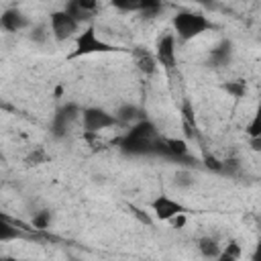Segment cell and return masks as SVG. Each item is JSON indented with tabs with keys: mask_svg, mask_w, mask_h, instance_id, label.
Segmentation results:
<instances>
[{
	"mask_svg": "<svg viewBox=\"0 0 261 261\" xmlns=\"http://www.w3.org/2000/svg\"><path fill=\"white\" fill-rule=\"evenodd\" d=\"M118 145L133 155H143V153H151L157 151L159 145V133L155 128V124L151 120L141 118L139 122L130 124V128L118 139Z\"/></svg>",
	"mask_w": 261,
	"mask_h": 261,
	"instance_id": "6da1fadb",
	"label": "cell"
},
{
	"mask_svg": "<svg viewBox=\"0 0 261 261\" xmlns=\"http://www.w3.org/2000/svg\"><path fill=\"white\" fill-rule=\"evenodd\" d=\"M171 27H173L175 39L192 41V39L204 35L206 31H210L212 29V22L202 12H196V10H179L171 18Z\"/></svg>",
	"mask_w": 261,
	"mask_h": 261,
	"instance_id": "7a4b0ae2",
	"label": "cell"
},
{
	"mask_svg": "<svg viewBox=\"0 0 261 261\" xmlns=\"http://www.w3.org/2000/svg\"><path fill=\"white\" fill-rule=\"evenodd\" d=\"M75 49L71 53V57H82V55H94V53H110V51H118L116 45L104 41L98 33L94 24L84 27L77 35H75Z\"/></svg>",
	"mask_w": 261,
	"mask_h": 261,
	"instance_id": "3957f363",
	"label": "cell"
},
{
	"mask_svg": "<svg viewBox=\"0 0 261 261\" xmlns=\"http://www.w3.org/2000/svg\"><path fill=\"white\" fill-rule=\"evenodd\" d=\"M80 122H82V128H84L86 135H100L108 128L120 126L112 112H108L104 108H98V106L84 108L80 112Z\"/></svg>",
	"mask_w": 261,
	"mask_h": 261,
	"instance_id": "277c9868",
	"label": "cell"
},
{
	"mask_svg": "<svg viewBox=\"0 0 261 261\" xmlns=\"http://www.w3.org/2000/svg\"><path fill=\"white\" fill-rule=\"evenodd\" d=\"M157 65L163 67L167 73L177 69V39L173 33H165L157 39L155 51H153Z\"/></svg>",
	"mask_w": 261,
	"mask_h": 261,
	"instance_id": "5b68a950",
	"label": "cell"
},
{
	"mask_svg": "<svg viewBox=\"0 0 261 261\" xmlns=\"http://www.w3.org/2000/svg\"><path fill=\"white\" fill-rule=\"evenodd\" d=\"M49 31H51V37L57 39V41H65V39H75V35L82 31V24L77 20H73L63 8L61 10H55L51 12L49 16Z\"/></svg>",
	"mask_w": 261,
	"mask_h": 261,
	"instance_id": "8992f818",
	"label": "cell"
},
{
	"mask_svg": "<svg viewBox=\"0 0 261 261\" xmlns=\"http://www.w3.org/2000/svg\"><path fill=\"white\" fill-rule=\"evenodd\" d=\"M149 210H151V214H153L157 220L169 222L173 216L186 212V206H184L179 200L161 194V196H157V198H153V200L149 202Z\"/></svg>",
	"mask_w": 261,
	"mask_h": 261,
	"instance_id": "52a82bcc",
	"label": "cell"
},
{
	"mask_svg": "<svg viewBox=\"0 0 261 261\" xmlns=\"http://www.w3.org/2000/svg\"><path fill=\"white\" fill-rule=\"evenodd\" d=\"M157 151H165L167 155L177 157V159L190 157V145L186 139H179V137H159Z\"/></svg>",
	"mask_w": 261,
	"mask_h": 261,
	"instance_id": "ba28073f",
	"label": "cell"
},
{
	"mask_svg": "<svg viewBox=\"0 0 261 261\" xmlns=\"http://www.w3.org/2000/svg\"><path fill=\"white\" fill-rule=\"evenodd\" d=\"M0 27L8 33H18L22 29L31 27V20L27 18V14H22L18 8H8L0 14Z\"/></svg>",
	"mask_w": 261,
	"mask_h": 261,
	"instance_id": "9c48e42d",
	"label": "cell"
},
{
	"mask_svg": "<svg viewBox=\"0 0 261 261\" xmlns=\"http://www.w3.org/2000/svg\"><path fill=\"white\" fill-rule=\"evenodd\" d=\"M130 55H133V59H135L137 69H139L143 75H153V73L159 69L153 51H149V49H145V47H135V49H130Z\"/></svg>",
	"mask_w": 261,
	"mask_h": 261,
	"instance_id": "30bf717a",
	"label": "cell"
},
{
	"mask_svg": "<svg viewBox=\"0 0 261 261\" xmlns=\"http://www.w3.org/2000/svg\"><path fill=\"white\" fill-rule=\"evenodd\" d=\"M112 114H114V118L118 120V124H135V122L141 120V110H139V106H137V104H130V102L120 104Z\"/></svg>",
	"mask_w": 261,
	"mask_h": 261,
	"instance_id": "8fae6325",
	"label": "cell"
},
{
	"mask_svg": "<svg viewBox=\"0 0 261 261\" xmlns=\"http://www.w3.org/2000/svg\"><path fill=\"white\" fill-rule=\"evenodd\" d=\"M196 247H198V251H200V255L204 259H212V261L218 257V253L222 249V245L216 239H212V237H200Z\"/></svg>",
	"mask_w": 261,
	"mask_h": 261,
	"instance_id": "7c38bea8",
	"label": "cell"
},
{
	"mask_svg": "<svg viewBox=\"0 0 261 261\" xmlns=\"http://www.w3.org/2000/svg\"><path fill=\"white\" fill-rule=\"evenodd\" d=\"M241 259H243V245L239 241H228L226 245H222L214 261H241Z\"/></svg>",
	"mask_w": 261,
	"mask_h": 261,
	"instance_id": "4fadbf2b",
	"label": "cell"
},
{
	"mask_svg": "<svg viewBox=\"0 0 261 261\" xmlns=\"http://www.w3.org/2000/svg\"><path fill=\"white\" fill-rule=\"evenodd\" d=\"M22 230L16 228V224H12L8 218H4L0 214V243H8V241H16V239H22Z\"/></svg>",
	"mask_w": 261,
	"mask_h": 261,
	"instance_id": "5bb4252c",
	"label": "cell"
},
{
	"mask_svg": "<svg viewBox=\"0 0 261 261\" xmlns=\"http://www.w3.org/2000/svg\"><path fill=\"white\" fill-rule=\"evenodd\" d=\"M194 184H196V175H194L192 169H179V171H175V186L177 188L186 190V188H192Z\"/></svg>",
	"mask_w": 261,
	"mask_h": 261,
	"instance_id": "9a60e30c",
	"label": "cell"
},
{
	"mask_svg": "<svg viewBox=\"0 0 261 261\" xmlns=\"http://www.w3.org/2000/svg\"><path fill=\"white\" fill-rule=\"evenodd\" d=\"M51 37V31H49V24L41 22V24H33L31 27V39L37 41V43H43Z\"/></svg>",
	"mask_w": 261,
	"mask_h": 261,
	"instance_id": "2e32d148",
	"label": "cell"
},
{
	"mask_svg": "<svg viewBox=\"0 0 261 261\" xmlns=\"http://www.w3.org/2000/svg\"><path fill=\"white\" fill-rule=\"evenodd\" d=\"M224 90L232 96V98H243L247 94V84L243 80H234V82H228L224 84Z\"/></svg>",
	"mask_w": 261,
	"mask_h": 261,
	"instance_id": "e0dca14e",
	"label": "cell"
},
{
	"mask_svg": "<svg viewBox=\"0 0 261 261\" xmlns=\"http://www.w3.org/2000/svg\"><path fill=\"white\" fill-rule=\"evenodd\" d=\"M33 226L35 228H49V224H51V212L49 210H41V212H37V214H33Z\"/></svg>",
	"mask_w": 261,
	"mask_h": 261,
	"instance_id": "ac0fdd59",
	"label": "cell"
},
{
	"mask_svg": "<svg viewBox=\"0 0 261 261\" xmlns=\"http://www.w3.org/2000/svg\"><path fill=\"white\" fill-rule=\"evenodd\" d=\"M245 130H247L249 139H259L261 137V118H259V114H255L251 118V122L245 126Z\"/></svg>",
	"mask_w": 261,
	"mask_h": 261,
	"instance_id": "d6986e66",
	"label": "cell"
},
{
	"mask_svg": "<svg viewBox=\"0 0 261 261\" xmlns=\"http://www.w3.org/2000/svg\"><path fill=\"white\" fill-rule=\"evenodd\" d=\"M31 165H39V163H45L47 161V153H45V149L43 147H35L33 151H31V155H29V159H27Z\"/></svg>",
	"mask_w": 261,
	"mask_h": 261,
	"instance_id": "ffe728a7",
	"label": "cell"
},
{
	"mask_svg": "<svg viewBox=\"0 0 261 261\" xmlns=\"http://www.w3.org/2000/svg\"><path fill=\"white\" fill-rule=\"evenodd\" d=\"M128 208H130V212H133V214H135L143 224H151V216H149L145 210H141V208H137V206H133V204H130Z\"/></svg>",
	"mask_w": 261,
	"mask_h": 261,
	"instance_id": "44dd1931",
	"label": "cell"
},
{
	"mask_svg": "<svg viewBox=\"0 0 261 261\" xmlns=\"http://www.w3.org/2000/svg\"><path fill=\"white\" fill-rule=\"evenodd\" d=\"M169 224H171L173 228H184V226L188 224V214H186V212H181V214L173 216V218L169 220Z\"/></svg>",
	"mask_w": 261,
	"mask_h": 261,
	"instance_id": "7402d4cb",
	"label": "cell"
},
{
	"mask_svg": "<svg viewBox=\"0 0 261 261\" xmlns=\"http://www.w3.org/2000/svg\"><path fill=\"white\" fill-rule=\"evenodd\" d=\"M249 145H251L253 151H259V149H261V147H259V145H261V137H259V139H249Z\"/></svg>",
	"mask_w": 261,
	"mask_h": 261,
	"instance_id": "603a6c76",
	"label": "cell"
},
{
	"mask_svg": "<svg viewBox=\"0 0 261 261\" xmlns=\"http://www.w3.org/2000/svg\"><path fill=\"white\" fill-rule=\"evenodd\" d=\"M0 159H2V151H0Z\"/></svg>",
	"mask_w": 261,
	"mask_h": 261,
	"instance_id": "cb8c5ba5",
	"label": "cell"
},
{
	"mask_svg": "<svg viewBox=\"0 0 261 261\" xmlns=\"http://www.w3.org/2000/svg\"><path fill=\"white\" fill-rule=\"evenodd\" d=\"M0 261H6V259H2V257H0Z\"/></svg>",
	"mask_w": 261,
	"mask_h": 261,
	"instance_id": "d4e9b609",
	"label": "cell"
}]
</instances>
